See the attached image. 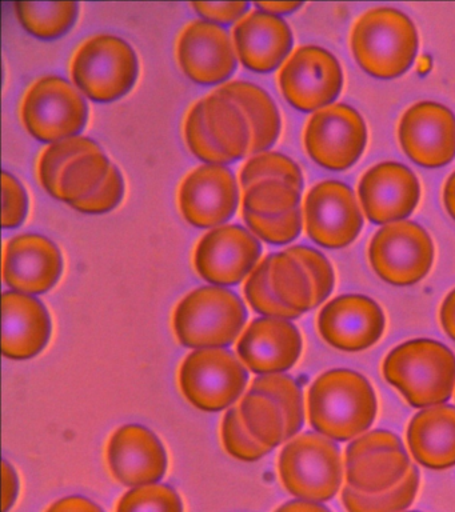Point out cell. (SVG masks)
I'll use <instances>...</instances> for the list:
<instances>
[{
	"instance_id": "obj_1",
	"label": "cell",
	"mask_w": 455,
	"mask_h": 512,
	"mask_svg": "<svg viewBox=\"0 0 455 512\" xmlns=\"http://www.w3.org/2000/svg\"><path fill=\"white\" fill-rule=\"evenodd\" d=\"M377 396L359 372H323L307 394V415L315 432L334 442H347L366 434L377 416Z\"/></svg>"
},
{
	"instance_id": "obj_2",
	"label": "cell",
	"mask_w": 455,
	"mask_h": 512,
	"mask_svg": "<svg viewBox=\"0 0 455 512\" xmlns=\"http://www.w3.org/2000/svg\"><path fill=\"white\" fill-rule=\"evenodd\" d=\"M382 372L410 406L425 410L442 406L453 395L455 355L437 340H407L387 354Z\"/></svg>"
},
{
	"instance_id": "obj_3",
	"label": "cell",
	"mask_w": 455,
	"mask_h": 512,
	"mask_svg": "<svg viewBox=\"0 0 455 512\" xmlns=\"http://www.w3.org/2000/svg\"><path fill=\"white\" fill-rule=\"evenodd\" d=\"M418 32L413 20L395 8L366 11L351 30L354 59L367 74L393 79L413 66L418 52Z\"/></svg>"
},
{
	"instance_id": "obj_4",
	"label": "cell",
	"mask_w": 455,
	"mask_h": 512,
	"mask_svg": "<svg viewBox=\"0 0 455 512\" xmlns=\"http://www.w3.org/2000/svg\"><path fill=\"white\" fill-rule=\"evenodd\" d=\"M246 320L245 303L234 291L205 286L191 291L178 303L173 327L183 346L207 350L233 344Z\"/></svg>"
},
{
	"instance_id": "obj_5",
	"label": "cell",
	"mask_w": 455,
	"mask_h": 512,
	"mask_svg": "<svg viewBox=\"0 0 455 512\" xmlns=\"http://www.w3.org/2000/svg\"><path fill=\"white\" fill-rule=\"evenodd\" d=\"M278 470L286 490L307 502H329L341 490V451L334 440L318 432L291 439L279 455Z\"/></svg>"
},
{
	"instance_id": "obj_6",
	"label": "cell",
	"mask_w": 455,
	"mask_h": 512,
	"mask_svg": "<svg viewBox=\"0 0 455 512\" xmlns=\"http://www.w3.org/2000/svg\"><path fill=\"white\" fill-rule=\"evenodd\" d=\"M138 74V56L133 47L111 34L86 40L71 63L74 86L98 103L114 102L129 94Z\"/></svg>"
},
{
	"instance_id": "obj_7",
	"label": "cell",
	"mask_w": 455,
	"mask_h": 512,
	"mask_svg": "<svg viewBox=\"0 0 455 512\" xmlns=\"http://www.w3.org/2000/svg\"><path fill=\"white\" fill-rule=\"evenodd\" d=\"M21 115L23 126L34 139L53 144L78 136L86 126L89 108L69 80L47 75L26 92Z\"/></svg>"
},
{
	"instance_id": "obj_8",
	"label": "cell",
	"mask_w": 455,
	"mask_h": 512,
	"mask_svg": "<svg viewBox=\"0 0 455 512\" xmlns=\"http://www.w3.org/2000/svg\"><path fill=\"white\" fill-rule=\"evenodd\" d=\"M249 374L225 348L195 350L183 360L179 384L194 407L218 412L233 406L245 391Z\"/></svg>"
},
{
	"instance_id": "obj_9",
	"label": "cell",
	"mask_w": 455,
	"mask_h": 512,
	"mask_svg": "<svg viewBox=\"0 0 455 512\" xmlns=\"http://www.w3.org/2000/svg\"><path fill=\"white\" fill-rule=\"evenodd\" d=\"M369 260L375 274L385 282L413 286L433 267V239L425 228L410 220L386 224L371 239Z\"/></svg>"
},
{
	"instance_id": "obj_10",
	"label": "cell",
	"mask_w": 455,
	"mask_h": 512,
	"mask_svg": "<svg viewBox=\"0 0 455 512\" xmlns=\"http://www.w3.org/2000/svg\"><path fill=\"white\" fill-rule=\"evenodd\" d=\"M303 143L307 154L319 166L330 171H345L354 166L365 151V120L349 104H330L311 116Z\"/></svg>"
},
{
	"instance_id": "obj_11",
	"label": "cell",
	"mask_w": 455,
	"mask_h": 512,
	"mask_svg": "<svg viewBox=\"0 0 455 512\" xmlns=\"http://www.w3.org/2000/svg\"><path fill=\"white\" fill-rule=\"evenodd\" d=\"M411 466L397 435L386 430L366 432L346 448V486L362 494H381L401 483Z\"/></svg>"
},
{
	"instance_id": "obj_12",
	"label": "cell",
	"mask_w": 455,
	"mask_h": 512,
	"mask_svg": "<svg viewBox=\"0 0 455 512\" xmlns=\"http://www.w3.org/2000/svg\"><path fill=\"white\" fill-rule=\"evenodd\" d=\"M283 98L299 111L322 110L341 94V64L330 51L302 46L291 54L278 74Z\"/></svg>"
},
{
	"instance_id": "obj_13",
	"label": "cell",
	"mask_w": 455,
	"mask_h": 512,
	"mask_svg": "<svg viewBox=\"0 0 455 512\" xmlns=\"http://www.w3.org/2000/svg\"><path fill=\"white\" fill-rule=\"evenodd\" d=\"M303 226L318 246L343 248L361 234L363 216L353 190L338 180H323L307 192Z\"/></svg>"
},
{
	"instance_id": "obj_14",
	"label": "cell",
	"mask_w": 455,
	"mask_h": 512,
	"mask_svg": "<svg viewBox=\"0 0 455 512\" xmlns=\"http://www.w3.org/2000/svg\"><path fill=\"white\" fill-rule=\"evenodd\" d=\"M261 255L257 236L238 224H223L199 240L194 267L213 286H235L253 272Z\"/></svg>"
},
{
	"instance_id": "obj_15",
	"label": "cell",
	"mask_w": 455,
	"mask_h": 512,
	"mask_svg": "<svg viewBox=\"0 0 455 512\" xmlns=\"http://www.w3.org/2000/svg\"><path fill=\"white\" fill-rule=\"evenodd\" d=\"M178 203L183 218L191 226L221 227L237 211V179L223 164H202L183 179Z\"/></svg>"
},
{
	"instance_id": "obj_16",
	"label": "cell",
	"mask_w": 455,
	"mask_h": 512,
	"mask_svg": "<svg viewBox=\"0 0 455 512\" xmlns=\"http://www.w3.org/2000/svg\"><path fill=\"white\" fill-rule=\"evenodd\" d=\"M402 150L418 166L439 168L455 158L454 112L435 102L407 108L398 127Z\"/></svg>"
},
{
	"instance_id": "obj_17",
	"label": "cell",
	"mask_w": 455,
	"mask_h": 512,
	"mask_svg": "<svg viewBox=\"0 0 455 512\" xmlns=\"http://www.w3.org/2000/svg\"><path fill=\"white\" fill-rule=\"evenodd\" d=\"M177 58L183 74L201 86L223 83L237 70V52L229 32L203 19L182 31Z\"/></svg>"
},
{
	"instance_id": "obj_18",
	"label": "cell",
	"mask_w": 455,
	"mask_h": 512,
	"mask_svg": "<svg viewBox=\"0 0 455 512\" xmlns=\"http://www.w3.org/2000/svg\"><path fill=\"white\" fill-rule=\"evenodd\" d=\"M317 327L322 339L331 347L359 352L379 342L386 320L375 300L363 295H342L322 308Z\"/></svg>"
},
{
	"instance_id": "obj_19",
	"label": "cell",
	"mask_w": 455,
	"mask_h": 512,
	"mask_svg": "<svg viewBox=\"0 0 455 512\" xmlns=\"http://www.w3.org/2000/svg\"><path fill=\"white\" fill-rule=\"evenodd\" d=\"M358 198L367 219L386 226L413 214L421 199V186L409 167L382 162L362 176Z\"/></svg>"
},
{
	"instance_id": "obj_20",
	"label": "cell",
	"mask_w": 455,
	"mask_h": 512,
	"mask_svg": "<svg viewBox=\"0 0 455 512\" xmlns=\"http://www.w3.org/2000/svg\"><path fill=\"white\" fill-rule=\"evenodd\" d=\"M62 271V252L46 236L21 234L7 242L3 254V280L11 291L45 294L58 283Z\"/></svg>"
},
{
	"instance_id": "obj_21",
	"label": "cell",
	"mask_w": 455,
	"mask_h": 512,
	"mask_svg": "<svg viewBox=\"0 0 455 512\" xmlns=\"http://www.w3.org/2000/svg\"><path fill=\"white\" fill-rule=\"evenodd\" d=\"M106 455L111 474L125 486H149L166 474L165 447L153 431L139 424L118 428L107 444Z\"/></svg>"
},
{
	"instance_id": "obj_22",
	"label": "cell",
	"mask_w": 455,
	"mask_h": 512,
	"mask_svg": "<svg viewBox=\"0 0 455 512\" xmlns=\"http://www.w3.org/2000/svg\"><path fill=\"white\" fill-rule=\"evenodd\" d=\"M301 352V332L286 319H255L237 343L238 359L259 375L289 371L298 362Z\"/></svg>"
},
{
	"instance_id": "obj_23",
	"label": "cell",
	"mask_w": 455,
	"mask_h": 512,
	"mask_svg": "<svg viewBox=\"0 0 455 512\" xmlns=\"http://www.w3.org/2000/svg\"><path fill=\"white\" fill-rule=\"evenodd\" d=\"M235 52L246 68L259 74L277 70L290 54L293 32L281 16L251 11L233 30Z\"/></svg>"
},
{
	"instance_id": "obj_24",
	"label": "cell",
	"mask_w": 455,
	"mask_h": 512,
	"mask_svg": "<svg viewBox=\"0 0 455 512\" xmlns=\"http://www.w3.org/2000/svg\"><path fill=\"white\" fill-rule=\"evenodd\" d=\"M2 351L11 360L34 358L51 336L49 311L33 295L5 291L2 298Z\"/></svg>"
},
{
	"instance_id": "obj_25",
	"label": "cell",
	"mask_w": 455,
	"mask_h": 512,
	"mask_svg": "<svg viewBox=\"0 0 455 512\" xmlns=\"http://www.w3.org/2000/svg\"><path fill=\"white\" fill-rule=\"evenodd\" d=\"M407 446L423 467L442 471L455 466V407L425 408L411 419Z\"/></svg>"
},
{
	"instance_id": "obj_26",
	"label": "cell",
	"mask_w": 455,
	"mask_h": 512,
	"mask_svg": "<svg viewBox=\"0 0 455 512\" xmlns=\"http://www.w3.org/2000/svg\"><path fill=\"white\" fill-rule=\"evenodd\" d=\"M215 91L233 100L246 116L253 135L249 155L270 150L277 142L282 127L281 115L273 98L262 87L245 80L222 84Z\"/></svg>"
},
{
	"instance_id": "obj_27",
	"label": "cell",
	"mask_w": 455,
	"mask_h": 512,
	"mask_svg": "<svg viewBox=\"0 0 455 512\" xmlns=\"http://www.w3.org/2000/svg\"><path fill=\"white\" fill-rule=\"evenodd\" d=\"M205 122L211 138L230 162L250 154L251 128L241 108L225 95L211 92L203 99Z\"/></svg>"
},
{
	"instance_id": "obj_28",
	"label": "cell",
	"mask_w": 455,
	"mask_h": 512,
	"mask_svg": "<svg viewBox=\"0 0 455 512\" xmlns=\"http://www.w3.org/2000/svg\"><path fill=\"white\" fill-rule=\"evenodd\" d=\"M270 284L279 302L298 314L313 310V283L305 267L289 252L271 254Z\"/></svg>"
},
{
	"instance_id": "obj_29",
	"label": "cell",
	"mask_w": 455,
	"mask_h": 512,
	"mask_svg": "<svg viewBox=\"0 0 455 512\" xmlns=\"http://www.w3.org/2000/svg\"><path fill=\"white\" fill-rule=\"evenodd\" d=\"M111 166L109 156L102 150L78 156L59 176L57 200L73 206L89 198L105 182Z\"/></svg>"
},
{
	"instance_id": "obj_30",
	"label": "cell",
	"mask_w": 455,
	"mask_h": 512,
	"mask_svg": "<svg viewBox=\"0 0 455 512\" xmlns=\"http://www.w3.org/2000/svg\"><path fill=\"white\" fill-rule=\"evenodd\" d=\"M14 7L21 26L43 40L61 38L78 18V4L73 2H21Z\"/></svg>"
},
{
	"instance_id": "obj_31",
	"label": "cell",
	"mask_w": 455,
	"mask_h": 512,
	"mask_svg": "<svg viewBox=\"0 0 455 512\" xmlns=\"http://www.w3.org/2000/svg\"><path fill=\"white\" fill-rule=\"evenodd\" d=\"M246 430L262 446L274 450L286 440V422L281 408L269 396L247 392L239 403Z\"/></svg>"
},
{
	"instance_id": "obj_32",
	"label": "cell",
	"mask_w": 455,
	"mask_h": 512,
	"mask_svg": "<svg viewBox=\"0 0 455 512\" xmlns=\"http://www.w3.org/2000/svg\"><path fill=\"white\" fill-rule=\"evenodd\" d=\"M418 488L419 471L411 466L401 483L381 494L367 495L343 487L342 503L347 512H403L413 504Z\"/></svg>"
},
{
	"instance_id": "obj_33",
	"label": "cell",
	"mask_w": 455,
	"mask_h": 512,
	"mask_svg": "<svg viewBox=\"0 0 455 512\" xmlns=\"http://www.w3.org/2000/svg\"><path fill=\"white\" fill-rule=\"evenodd\" d=\"M250 392L269 396L281 408L286 422V440L298 435L305 423V404L301 387L285 374L261 375L253 380Z\"/></svg>"
},
{
	"instance_id": "obj_34",
	"label": "cell",
	"mask_w": 455,
	"mask_h": 512,
	"mask_svg": "<svg viewBox=\"0 0 455 512\" xmlns=\"http://www.w3.org/2000/svg\"><path fill=\"white\" fill-rule=\"evenodd\" d=\"M302 191L283 180H261L242 195V212L259 216H279L299 208Z\"/></svg>"
},
{
	"instance_id": "obj_35",
	"label": "cell",
	"mask_w": 455,
	"mask_h": 512,
	"mask_svg": "<svg viewBox=\"0 0 455 512\" xmlns=\"http://www.w3.org/2000/svg\"><path fill=\"white\" fill-rule=\"evenodd\" d=\"M97 142L86 136H73V138L59 140L57 143L50 144L43 151L38 163V178L47 194L57 199L58 182L62 171L75 158L87 152L101 151Z\"/></svg>"
},
{
	"instance_id": "obj_36",
	"label": "cell",
	"mask_w": 455,
	"mask_h": 512,
	"mask_svg": "<svg viewBox=\"0 0 455 512\" xmlns=\"http://www.w3.org/2000/svg\"><path fill=\"white\" fill-rule=\"evenodd\" d=\"M277 179L293 184L298 190H303V174L298 164L289 156L279 152L266 151L251 156L239 172V184L246 190L251 184L261 180Z\"/></svg>"
},
{
	"instance_id": "obj_37",
	"label": "cell",
	"mask_w": 455,
	"mask_h": 512,
	"mask_svg": "<svg viewBox=\"0 0 455 512\" xmlns=\"http://www.w3.org/2000/svg\"><path fill=\"white\" fill-rule=\"evenodd\" d=\"M270 263L271 254L267 255L262 262H259L253 272L247 276L245 284L247 303L255 312L265 316V318L286 320L299 318L301 314L283 306L275 296L270 284Z\"/></svg>"
},
{
	"instance_id": "obj_38",
	"label": "cell",
	"mask_w": 455,
	"mask_h": 512,
	"mask_svg": "<svg viewBox=\"0 0 455 512\" xmlns=\"http://www.w3.org/2000/svg\"><path fill=\"white\" fill-rule=\"evenodd\" d=\"M242 218L251 234L275 246L293 242L301 234L303 226L302 211L299 208L279 216H259L242 212Z\"/></svg>"
},
{
	"instance_id": "obj_39",
	"label": "cell",
	"mask_w": 455,
	"mask_h": 512,
	"mask_svg": "<svg viewBox=\"0 0 455 512\" xmlns=\"http://www.w3.org/2000/svg\"><path fill=\"white\" fill-rule=\"evenodd\" d=\"M117 512H183V503L174 488L155 483L127 491L118 502Z\"/></svg>"
},
{
	"instance_id": "obj_40",
	"label": "cell",
	"mask_w": 455,
	"mask_h": 512,
	"mask_svg": "<svg viewBox=\"0 0 455 512\" xmlns=\"http://www.w3.org/2000/svg\"><path fill=\"white\" fill-rule=\"evenodd\" d=\"M222 442L226 451L242 462H255L271 451L270 448L258 443L246 430L238 406L231 407L223 418Z\"/></svg>"
},
{
	"instance_id": "obj_41",
	"label": "cell",
	"mask_w": 455,
	"mask_h": 512,
	"mask_svg": "<svg viewBox=\"0 0 455 512\" xmlns=\"http://www.w3.org/2000/svg\"><path fill=\"white\" fill-rule=\"evenodd\" d=\"M183 132H185L187 147L202 162L206 164H223V166L226 163H230V160L219 150L214 139L211 138L209 130H207L205 111H203V99L190 108L189 114H187L185 119Z\"/></svg>"
},
{
	"instance_id": "obj_42",
	"label": "cell",
	"mask_w": 455,
	"mask_h": 512,
	"mask_svg": "<svg viewBox=\"0 0 455 512\" xmlns=\"http://www.w3.org/2000/svg\"><path fill=\"white\" fill-rule=\"evenodd\" d=\"M286 251L305 267L311 283H313L314 308L321 306L334 290L335 274L333 266L325 255L313 247L298 244V246L286 248Z\"/></svg>"
},
{
	"instance_id": "obj_43",
	"label": "cell",
	"mask_w": 455,
	"mask_h": 512,
	"mask_svg": "<svg viewBox=\"0 0 455 512\" xmlns=\"http://www.w3.org/2000/svg\"><path fill=\"white\" fill-rule=\"evenodd\" d=\"M123 195H125V180L119 168L113 164L102 186L89 198L74 203L71 207L81 214H107L122 202Z\"/></svg>"
},
{
	"instance_id": "obj_44",
	"label": "cell",
	"mask_w": 455,
	"mask_h": 512,
	"mask_svg": "<svg viewBox=\"0 0 455 512\" xmlns=\"http://www.w3.org/2000/svg\"><path fill=\"white\" fill-rule=\"evenodd\" d=\"M3 215L2 224L5 228H17L25 222L29 212V198L22 183L14 175L3 171Z\"/></svg>"
},
{
	"instance_id": "obj_45",
	"label": "cell",
	"mask_w": 455,
	"mask_h": 512,
	"mask_svg": "<svg viewBox=\"0 0 455 512\" xmlns=\"http://www.w3.org/2000/svg\"><path fill=\"white\" fill-rule=\"evenodd\" d=\"M203 20L215 24H230L245 18L250 4L247 2L191 3Z\"/></svg>"
},
{
	"instance_id": "obj_46",
	"label": "cell",
	"mask_w": 455,
	"mask_h": 512,
	"mask_svg": "<svg viewBox=\"0 0 455 512\" xmlns=\"http://www.w3.org/2000/svg\"><path fill=\"white\" fill-rule=\"evenodd\" d=\"M46 512H105L85 496H66L51 504Z\"/></svg>"
},
{
	"instance_id": "obj_47",
	"label": "cell",
	"mask_w": 455,
	"mask_h": 512,
	"mask_svg": "<svg viewBox=\"0 0 455 512\" xmlns=\"http://www.w3.org/2000/svg\"><path fill=\"white\" fill-rule=\"evenodd\" d=\"M3 512H9L17 502L19 495V478L15 468L3 460Z\"/></svg>"
},
{
	"instance_id": "obj_48",
	"label": "cell",
	"mask_w": 455,
	"mask_h": 512,
	"mask_svg": "<svg viewBox=\"0 0 455 512\" xmlns=\"http://www.w3.org/2000/svg\"><path fill=\"white\" fill-rule=\"evenodd\" d=\"M439 319H441L443 331L455 342V288L443 300Z\"/></svg>"
},
{
	"instance_id": "obj_49",
	"label": "cell",
	"mask_w": 455,
	"mask_h": 512,
	"mask_svg": "<svg viewBox=\"0 0 455 512\" xmlns=\"http://www.w3.org/2000/svg\"><path fill=\"white\" fill-rule=\"evenodd\" d=\"M275 512H331L322 503L307 502V500H291L282 504Z\"/></svg>"
},
{
	"instance_id": "obj_50",
	"label": "cell",
	"mask_w": 455,
	"mask_h": 512,
	"mask_svg": "<svg viewBox=\"0 0 455 512\" xmlns=\"http://www.w3.org/2000/svg\"><path fill=\"white\" fill-rule=\"evenodd\" d=\"M255 7H257L258 10L267 12V14L279 16L283 14H291V12L299 10V8L302 7V3L258 2L255 3Z\"/></svg>"
},
{
	"instance_id": "obj_51",
	"label": "cell",
	"mask_w": 455,
	"mask_h": 512,
	"mask_svg": "<svg viewBox=\"0 0 455 512\" xmlns=\"http://www.w3.org/2000/svg\"><path fill=\"white\" fill-rule=\"evenodd\" d=\"M443 203L451 218L455 220V171L447 178L443 187Z\"/></svg>"
},
{
	"instance_id": "obj_52",
	"label": "cell",
	"mask_w": 455,
	"mask_h": 512,
	"mask_svg": "<svg viewBox=\"0 0 455 512\" xmlns=\"http://www.w3.org/2000/svg\"><path fill=\"white\" fill-rule=\"evenodd\" d=\"M411 512H418V511H411Z\"/></svg>"
}]
</instances>
